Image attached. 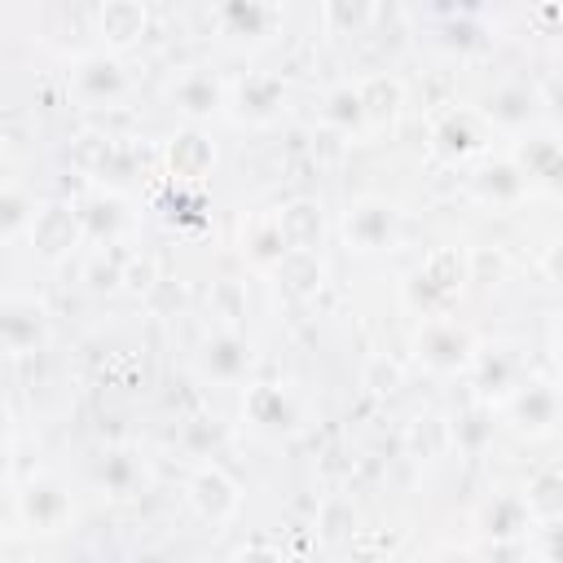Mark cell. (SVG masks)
Here are the masks:
<instances>
[{
    "label": "cell",
    "mask_w": 563,
    "mask_h": 563,
    "mask_svg": "<svg viewBox=\"0 0 563 563\" xmlns=\"http://www.w3.org/2000/svg\"><path fill=\"white\" fill-rule=\"evenodd\" d=\"M48 339V317L35 299H4L0 303V347L35 352Z\"/></svg>",
    "instance_id": "30bf717a"
},
{
    "label": "cell",
    "mask_w": 563,
    "mask_h": 563,
    "mask_svg": "<svg viewBox=\"0 0 563 563\" xmlns=\"http://www.w3.org/2000/svg\"><path fill=\"white\" fill-rule=\"evenodd\" d=\"M84 286L106 295V290H119L123 286V255L119 251H97L88 264H84Z\"/></svg>",
    "instance_id": "4316f807"
},
{
    "label": "cell",
    "mask_w": 563,
    "mask_h": 563,
    "mask_svg": "<svg viewBox=\"0 0 563 563\" xmlns=\"http://www.w3.org/2000/svg\"><path fill=\"white\" fill-rule=\"evenodd\" d=\"M4 435H9V413L0 409V444H4Z\"/></svg>",
    "instance_id": "8d00e7d4"
},
{
    "label": "cell",
    "mask_w": 563,
    "mask_h": 563,
    "mask_svg": "<svg viewBox=\"0 0 563 563\" xmlns=\"http://www.w3.org/2000/svg\"><path fill=\"white\" fill-rule=\"evenodd\" d=\"M167 97L185 119H207V114H216L224 106V84H220V75L211 66H185L172 79Z\"/></svg>",
    "instance_id": "52a82bcc"
},
{
    "label": "cell",
    "mask_w": 563,
    "mask_h": 563,
    "mask_svg": "<svg viewBox=\"0 0 563 563\" xmlns=\"http://www.w3.org/2000/svg\"><path fill=\"white\" fill-rule=\"evenodd\" d=\"M484 114H488L493 123H501V128H523V123L532 119V97H528V88H519V84H506V88L488 92V101H484Z\"/></svg>",
    "instance_id": "44dd1931"
},
{
    "label": "cell",
    "mask_w": 563,
    "mask_h": 563,
    "mask_svg": "<svg viewBox=\"0 0 563 563\" xmlns=\"http://www.w3.org/2000/svg\"><path fill=\"white\" fill-rule=\"evenodd\" d=\"M185 493H189V506H194L207 523H224V519H233V510H238V501H242L238 484H233L220 466H211V462L198 466V471L189 475Z\"/></svg>",
    "instance_id": "ba28073f"
},
{
    "label": "cell",
    "mask_w": 563,
    "mask_h": 563,
    "mask_svg": "<svg viewBox=\"0 0 563 563\" xmlns=\"http://www.w3.org/2000/svg\"><path fill=\"white\" fill-rule=\"evenodd\" d=\"M207 303H211V317L220 321V330H238L242 317H246V290H242V282H233V277L211 282Z\"/></svg>",
    "instance_id": "d4e9b609"
},
{
    "label": "cell",
    "mask_w": 563,
    "mask_h": 563,
    "mask_svg": "<svg viewBox=\"0 0 563 563\" xmlns=\"http://www.w3.org/2000/svg\"><path fill=\"white\" fill-rule=\"evenodd\" d=\"M233 563H282V559H277L273 550H242Z\"/></svg>",
    "instance_id": "e575fe53"
},
{
    "label": "cell",
    "mask_w": 563,
    "mask_h": 563,
    "mask_svg": "<svg viewBox=\"0 0 563 563\" xmlns=\"http://www.w3.org/2000/svg\"><path fill=\"white\" fill-rule=\"evenodd\" d=\"M523 523H528V506H523L519 497H506V493H501V497H493V501L479 506V528H484L488 537H497V541L519 537Z\"/></svg>",
    "instance_id": "ffe728a7"
},
{
    "label": "cell",
    "mask_w": 563,
    "mask_h": 563,
    "mask_svg": "<svg viewBox=\"0 0 563 563\" xmlns=\"http://www.w3.org/2000/svg\"><path fill=\"white\" fill-rule=\"evenodd\" d=\"M229 106H233V119L242 123H273L286 106V84L273 70H251L246 79H238Z\"/></svg>",
    "instance_id": "277c9868"
},
{
    "label": "cell",
    "mask_w": 563,
    "mask_h": 563,
    "mask_svg": "<svg viewBox=\"0 0 563 563\" xmlns=\"http://www.w3.org/2000/svg\"><path fill=\"white\" fill-rule=\"evenodd\" d=\"M440 563H475V559H471V554H444Z\"/></svg>",
    "instance_id": "d590c367"
},
{
    "label": "cell",
    "mask_w": 563,
    "mask_h": 563,
    "mask_svg": "<svg viewBox=\"0 0 563 563\" xmlns=\"http://www.w3.org/2000/svg\"><path fill=\"white\" fill-rule=\"evenodd\" d=\"M246 418L255 427H264V431H286V427H295V405H290V396L282 387L260 383V387L246 391Z\"/></svg>",
    "instance_id": "e0dca14e"
},
{
    "label": "cell",
    "mask_w": 563,
    "mask_h": 563,
    "mask_svg": "<svg viewBox=\"0 0 563 563\" xmlns=\"http://www.w3.org/2000/svg\"><path fill=\"white\" fill-rule=\"evenodd\" d=\"M400 378H405V369L391 356H369L365 369H361V387H369L374 396H391L400 387Z\"/></svg>",
    "instance_id": "83f0119b"
},
{
    "label": "cell",
    "mask_w": 563,
    "mask_h": 563,
    "mask_svg": "<svg viewBox=\"0 0 563 563\" xmlns=\"http://www.w3.org/2000/svg\"><path fill=\"white\" fill-rule=\"evenodd\" d=\"M471 352H475L471 334H466L457 321H449V317L427 321L422 334H418V356H422V365L435 369V374H453V369H462V365L471 361Z\"/></svg>",
    "instance_id": "3957f363"
},
{
    "label": "cell",
    "mask_w": 563,
    "mask_h": 563,
    "mask_svg": "<svg viewBox=\"0 0 563 563\" xmlns=\"http://www.w3.org/2000/svg\"><path fill=\"white\" fill-rule=\"evenodd\" d=\"M202 369L220 383H238L251 369V343L238 330H216L202 347Z\"/></svg>",
    "instance_id": "5bb4252c"
},
{
    "label": "cell",
    "mask_w": 563,
    "mask_h": 563,
    "mask_svg": "<svg viewBox=\"0 0 563 563\" xmlns=\"http://www.w3.org/2000/svg\"><path fill=\"white\" fill-rule=\"evenodd\" d=\"M374 13H378V9L365 4V0H325V4H321V22H325L334 35H356V31H365Z\"/></svg>",
    "instance_id": "484cf974"
},
{
    "label": "cell",
    "mask_w": 563,
    "mask_h": 563,
    "mask_svg": "<svg viewBox=\"0 0 563 563\" xmlns=\"http://www.w3.org/2000/svg\"><path fill=\"white\" fill-rule=\"evenodd\" d=\"M488 431H493L488 413H484V409H471V413H462V418H457V427H453V440H457L462 449H479V444L488 440Z\"/></svg>",
    "instance_id": "836d02e7"
},
{
    "label": "cell",
    "mask_w": 563,
    "mask_h": 563,
    "mask_svg": "<svg viewBox=\"0 0 563 563\" xmlns=\"http://www.w3.org/2000/svg\"><path fill=\"white\" fill-rule=\"evenodd\" d=\"M84 233V220L70 202H44L35 216H31V246L35 255L44 260H62Z\"/></svg>",
    "instance_id": "5b68a950"
},
{
    "label": "cell",
    "mask_w": 563,
    "mask_h": 563,
    "mask_svg": "<svg viewBox=\"0 0 563 563\" xmlns=\"http://www.w3.org/2000/svg\"><path fill=\"white\" fill-rule=\"evenodd\" d=\"M444 440H449V427H444V418H435V413L418 418V422H413V431H409V444H413L422 457H431Z\"/></svg>",
    "instance_id": "d6a6232c"
},
{
    "label": "cell",
    "mask_w": 563,
    "mask_h": 563,
    "mask_svg": "<svg viewBox=\"0 0 563 563\" xmlns=\"http://www.w3.org/2000/svg\"><path fill=\"white\" fill-rule=\"evenodd\" d=\"M435 150L444 158H466L471 150H479V119L471 110H449L440 123H435Z\"/></svg>",
    "instance_id": "ac0fdd59"
},
{
    "label": "cell",
    "mask_w": 563,
    "mask_h": 563,
    "mask_svg": "<svg viewBox=\"0 0 563 563\" xmlns=\"http://www.w3.org/2000/svg\"><path fill=\"white\" fill-rule=\"evenodd\" d=\"M321 119H325L339 136L356 132V128L365 123V114H361V97H356V84H339V88H330V92H325V106H321Z\"/></svg>",
    "instance_id": "7402d4cb"
},
{
    "label": "cell",
    "mask_w": 563,
    "mask_h": 563,
    "mask_svg": "<svg viewBox=\"0 0 563 563\" xmlns=\"http://www.w3.org/2000/svg\"><path fill=\"white\" fill-rule=\"evenodd\" d=\"M150 26V13L141 0H106L97 9V35L106 40V48H128L145 35Z\"/></svg>",
    "instance_id": "7c38bea8"
},
{
    "label": "cell",
    "mask_w": 563,
    "mask_h": 563,
    "mask_svg": "<svg viewBox=\"0 0 563 563\" xmlns=\"http://www.w3.org/2000/svg\"><path fill=\"white\" fill-rule=\"evenodd\" d=\"M356 97H361V114L369 128H387L405 106V88L396 75H365L356 84Z\"/></svg>",
    "instance_id": "2e32d148"
},
{
    "label": "cell",
    "mask_w": 563,
    "mask_h": 563,
    "mask_svg": "<svg viewBox=\"0 0 563 563\" xmlns=\"http://www.w3.org/2000/svg\"><path fill=\"white\" fill-rule=\"evenodd\" d=\"M216 163V145L198 132V128H185L167 141V172L172 180H202Z\"/></svg>",
    "instance_id": "9a60e30c"
},
{
    "label": "cell",
    "mask_w": 563,
    "mask_h": 563,
    "mask_svg": "<svg viewBox=\"0 0 563 563\" xmlns=\"http://www.w3.org/2000/svg\"><path fill=\"white\" fill-rule=\"evenodd\" d=\"M466 277H471V273H466V255L453 251V246H440V251H431V255L422 260V268L409 277V299H413L418 308H435V303L453 299Z\"/></svg>",
    "instance_id": "6da1fadb"
},
{
    "label": "cell",
    "mask_w": 563,
    "mask_h": 563,
    "mask_svg": "<svg viewBox=\"0 0 563 563\" xmlns=\"http://www.w3.org/2000/svg\"><path fill=\"white\" fill-rule=\"evenodd\" d=\"M277 18L282 13L273 4H264V0H229V4H216L211 9V22L229 40H264V35H273Z\"/></svg>",
    "instance_id": "8fae6325"
},
{
    "label": "cell",
    "mask_w": 563,
    "mask_h": 563,
    "mask_svg": "<svg viewBox=\"0 0 563 563\" xmlns=\"http://www.w3.org/2000/svg\"><path fill=\"white\" fill-rule=\"evenodd\" d=\"M4 466H9V449L0 444V475H4Z\"/></svg>",
    "instance_id": "74e56055"
},
{
    "label": "cell",
    "mask_w": 563,
    "mask_h": 563,
    "mask_svg": "<svg viewBox=\"0 0 563 563\" xmlns=\"http://www.w3.org/2000/svg\"><path fill=\"white\" fill-rule=\"evenodd\" d=\"M31 202H26V194H18V189H0V238H9L13 229H22V224H31Z\"/></svg>",
    "instance_id": "4dcf8cb0"
},
{
    "label": "cell",
    "mask_w": 563,
    "mask_h": 563,
    "mask_svg": "<svg viewBox=\"0 0 563 563\" xmlns=\"http://www.w3.org/2000/svg\"><path fill=\"white\" fill-rule=\"evenodd\" d=\"M70 79H75V92L84 101H92V106H110V101H119L128 92V70L119 66L114 53H88V57H79Z\"/></svg>",
    "instance_id": "9c48e42d"
},
{
    "label": "cell",
    "mask_w": 563,
    "mask_h": 563,
    "mask_svg": "<svg viewBox=\"0 0 563 563\" xmlns=\"http://www.w3.org/2000/svg\"><path fill=\"white\" fill-rule=\"evenodd\" d=\"M123 286H128L132 295L154 290V286H158V264H154V255H132V260H123Z\"/></svg>",
    "instance_id": "1f68e13d"
},
{
    "label": "cell",
    "mask_w": 563,
    "mask_h": 563,
    "mask_svg": "<svg viewBox=\"0 0 563 563\" xmlns=\"http://www.w3.org/2000/svg\"><path fill=\"white\" fill-rule=\"evenodd\" d=\"M136 462H132V453H123V449H114V453H106V462H101V484L114 493V497H123L132 484H136Z\"/></svg>",
    "instance_id": "f546056e"
},
{
    "label": "cell",
    "mask_w": 563,
    "mask_h": 563,
    "mask_svg": "<svg viewBox=\"0 0 563 563\" xmlns=\"http://www.w3.org/2000/svg\"><path fill=\"white\" fill-rule=\"evenodd\" d=\"M554 413H559V400H554V391H550L545 383H532V387H523V391L510 400V418H515V427H523V431H550Z\"/></svg>",
    "instance_id": "d6986e66"
},
{
    "label": "cell",
    "mask_w": 563,
    "mask_h": 563,
    "mask_svg": "<svg viewBox=\"0 0 563 563\" xmlns=\"http://www.w3.org/2000/svg\"><path fill=\"white\" fill-rule=\"evenodd\" d=\"M519 185H523V172L515 163H497V167L475 176V189L484 198H510V194H519Z\"/></svg>",
    "instance_id": "f1b7e54d"
},
{
    "label": "cell",
    "mask_w": 563,
    "mask_h": 563,
    "mask_svg": "<svg viewBox=\"0 0 563 563\" xmlns=\"http://www.w3.org/2000/svg\"><path fill=\"white\" fill-rule=\"evenodd\" d=\"M242 251L260 264V268H277L282 264V255H286V246H282V233H277V224H273V216H260L246 233H242Z\"/></svg>",
    "instance_id": "cb8c5ba5"
},
{
    "label": "cell",
    "mask_w": 563,
    "mask_h": 563,
    "mask_svg": "<svg viewBox=\"0 0 563 563\" xmlns=\"http://www.w3.org/2000/svg\"><path fill=\"white\" fill-rule=\"evenodd\" d=\"M18 515H22V523L35 528V532H57V528H66V519H70V497H66V488H62L57 479L35 475V479L18 493Z\"/></svg>",
    "instance_id": "8992f818"
},
{
    "label": "cell",
    "mask_w": 563,
    "mask_h": 563,
    "mask_svg": "<svg viewBox=\"0 0 563 563\" xmlns=\"http://www.w3.org/2000/svg\"><path fill=\"white\" fill-rule=\"evenodd\" d=\"M396 229H400V216L391 202L383 198H361L347 216H343V238L352 251L361 255H374V251H391L396 246Z\"/></svg>",
    "instance_id": "7a4b0ae2"
},
{
    "label": "cell",
    "mask_w": 563,
    "mask_h": 563,
    "mask_svg": "<svg viewBox=\"0 0 563 563\" xmlns=\"http://www.w3.org/2000/svg\"><path fill=\"white\" fill-rule=\"evenodd\" d=\"M277 277L286 282V290H295V295H312V290L321 286L325 268H321L317 251H286L282 264H277Z\"/></svg>",
    "instance_id": "603a6c76"
},
{
    "label": "cell",
    "mask_w": 563,
    "mask_h": 563,
    "mask_svg": "<svg viewBox=\"0 0 563 563\" xmlns=\"http://www.w3.org/2000/svg\"><path fill=\"white\" fill-rule=\"evenodd\" d=\"M273 224H277L286 251H317L321 229H325V216H321V207L312 198H295V202H286L273 216Z\"/></svg>",
    "instance_id": "4fadbf2b"
}]
</instances>
